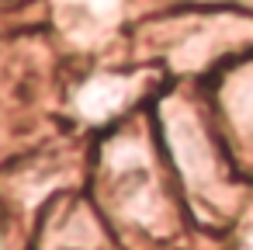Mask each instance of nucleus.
Here are the masks:
<instances>
[{
    "label": "nucleus",
    "instance_id": "f257e3e1",
    "mask_svg": "<svg viewBox=\"0 0 253 250\" xmlns=\"http://www.w3.org/2000/svg\"><path fill=\"white\" fill-rule=\"evenodd\" d=\"M167 136H170V156L177 163V174L187 181L191 195L198 191L201 198H215V191L225 195V177L215 160V146L187 108H173L167 115Z\"/></svg>",
    "mask_w": 253,
    "mask_h": 250
},
{
    "label": "nucleus",
    "instance_id": "f03ea898",
    "mask_svg": "<svg viewBox=\"0 0 253 250\" xmlns=\"http://www.w3.org/2000/svg\"><path fill=\"white\" fill-rule=\"evenodd\" d=\"M229 118H232V125H236L243 136L253 132V66H250L246 77L236 80V87L229 91Z\"/></svg>",
    "mask_w": 253,
    "mask_h": 250
}]
</instances>
